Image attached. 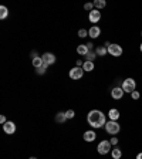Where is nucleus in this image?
Wrapping results in <instances>:
<instances>
[{
    "mask_svg": "<svg viewBox=\"0 0 142 159\" xmlns=\"http://www.w3.org/2000/svg\"><path fill=\"white\" fill-rule=\"evenodd\" d=\"M87 121L93 128H101V126H105L107 121H105V114L99 109H93L89 111L88 115H87Z\"/></svg>",
    "mask_w": 142,
    "mask_h": 159,
    "instance_id": "nucleus-1",
    "label": "nucleus"
},
{
    "mask_svg": "<svg viewBox=\"0 0 142 159\" xmlns=\"http://www.w3.org/2000/svg\"><path fill=\"white\" fill-rule=\"evenodd\" d=\"M135 88H136V83H135V80H134V78H126V80H124V83H122L124 93L132 94L134 91H135Z\"/></svg>",
    "mask_w": 142,
    "mask_h": 159,
    "instance_id": "nucleus-2",
    "label": "nucleus"
},
{
    "mask_svg": "<svg viewBox=\"0 0 142 159\" xmlns=\"http://www.w3.org/2000/svg\"><path fill=\"white\" fill-rule=\"evenodd\" d=\"M119 129H121V126H119V124L117 122V121H111V119H109L108 122L105 124V131L108 134H111V135H115V134H118Z\"/></svg>",
    "mask_w": 142,
    "mask_h": 159,
    "instance_id": "nucleus-3",
    "label": "nucleus"
},
{
    "mask_svg": "<svg viewBox=\"0 0 142 159\" xmlns=\"http://www.w3.org/2000/svg\"><path fill=\"white\" fill-rule=\"evenodd\" d=\"M97 151H98L99 155H107L111 151V142L109 141H101L97 146Z\"/></svg>",
    "mask_w": 142,
    "mask_h": 159,
    "instance_id": "nucleus-4",
    "label": "nucleus"
},
{
    "mask_svg": "<svg viewBox=\"0 0 142 159\" xmlns=\"http://www.w3.org/2000/svg\"><path fill=\"white\" fill-rule=\"evenodd\" d=\"M107 48H108V53L111 54L112 57L122 56V47L119 46V44H109Z\"/></svg>",
    "mask_w": 142,
    "mask_h": 159,
    "instance_id": "nucleus-5",
    "label": "nucleus"
},
{
    "mask_svg": "<svg viewBox=\"0 0 142 159\" xmlns=\"http://www.w3.org/2000/svg\"><path fill=\"white\" fill-rule=\"evenodd\" d=\"M84 75V70L81 67H74L70 70V78L71 80H81Z\"/></svg>",
    "mask_w": 142,
    "mask_h": 159,
    "instance_id": "nucleus-6",
    "label": "nucleus"
},
{
    "mask_svg": "<svg viewBox=\"0 0 142 159\" xmlns=\"http://www.w3.org/2000/svg\"><path fill=\"white\" fill-rule=\"evenodd\" d=\"M99 19H101V11L97 9H94L93 11H89L88 14V20L91 21V23H98Z\"/></svg>",
    "mask_w": 142,
    "mask_h": 159,
    "instance_id": "nucleus-7",
    "label": "nucleus"
},
{
    "mask_svg": "<svg viewBox=\"0 0 142 159\" xmlns=\"http://www.w3.org/2000/svg\"><path fill=\"white\" fill-rule=\"evenodd\" d=\"M3 131L6 134H9V135L14 134V132H16V124H14L13 121H7V122L3 125Z\"/></svg>",
    "mask_w": 142,
    "mask_h": 159,
    "instance_id": "nucleus-8",
    "label": "nucleus"
},
{
    "mask_svg": "<svg viewBox=\"0 0 142 159\" xmlns=\"http://www.w3.org/2000/svg\"><path fill=\"white\" fill-rule=\"evenodd\" d=\"M124 94H125V93H124L122 87H115V88L111 89V97H112L114 99H121Z\"/></svg>",
    "mask_w": 142,
    "mask_h": 159,
    "instance_id": "nucleus-9",
    "label": "nucleus"
},
{
    "mask_svg": "<svg viewBox=\"0 0 142 159\" xmlns=\"http://www.w3.org/2000/svg\"><path fill=\"white\" fill-rule=\"evenodd\" d=\"M41 58H43V63H46L47 66L56 63V56H54L53 53H44L43 56H41Z\"/></svg>",
    "mask_w": 142,
    "mask_h": 159,
    "instance_id": "nucleus-10",
    "label": "nucleus"
},
{
    "mask_svg": "<svg viewBox=\"0 0 142 159\" xmlns=\"http://www.w3.org/2000/svg\"><path fill=\"white\" fill-rule=\"evenodd\" d=\"M99 34H101V29H99L98 26H93L88 30V36L91 37V39H97Z\"/></svg>",
    "mask_w": 142,
    "mask_h": 159,
    "instance_id": "nucleus-11",
    "label": "nucleus"
},
{
    "mask_svg": "<svg viewBox=\"0 0 142 159\" xmlns=\"http://www.w3.org/2000/svg\"><path fill=\"white\" fill-rule=\"evenodd\" d=\"M83 138H84V141H87V142H93V141H95L97 135H95L94 131H85L84 135H83Z\"/></svg>",
    "mask_w": 142,
    "mask_h": 159,
    "instance_id": "nucleus-12",
    "label": "nucleus"
},
{
    "mask_svg": "<svg viewBox=\"0 0 142 159\" xmlns=\"http://www.w3.org/2000/svg\"><path fill=\"white\" fill-rule=\"evenodd\" d=\"M119 115H121V114H119V111L117 108H111L108 111V116L111 121H117V119L119 118Z\"/></svg>",
    "mask_w": 142,
    "mask_h": 159,
    "instance_id": "nucleus-13",
    "label": "nucleus"
},
{
    "mask_svg": "<svg viewBox=\"0 0 142 159\" xmlns=\"http://www.w3.org/2000/svg\"><path fill=\"white\" fill-rule=\"evenodd\" d=\"M89 51V48L87 47V44H80L78 47H77V53L80 54V56H84L85 57V54Z\"/></svg>",
    "mask_w": 142,
    "mask_h": 159,
    "instance_id": "nucleus-14",
    "label": "nucleus"
},
{
    "mask_svg": "<svg viewBox=\"0 0 142 159\" xmlns=\"http://www.w3.org/2000/svg\"><path fill=\"white\" fill-rule=\"evenodd\" d=\"M107 53H108V48H107L105 46H99V47H97L95 48V54L97 56H99V57H104Z\"/></svg>",
    "mask_w": 142,
    "mask_h": 159,
    "instance_id": "nucleus-15",
    "label": "nucleus"
},
{
    "mask_svg": "<svg viewBox=\"0 0 142 159\" xmlns=\"http://www.w3.org/2000/svg\"><path fill=\"white\" fill-rule=\"evenodd\" d=\"M111 156H112V159H121V156H122V151L119 148H114L112 151H111Z\"/></svg>",
    "mask_w": 142,
    "mask_h": 159,
    "instance_id": "nucleus-16",
    "label": "nucleus"
},
{
    "mask_svg": "<svg viewBox=\"0 0 142 159\" xmlns=\"http://www.w3.org/2000/svg\"><path fill=\"white\" fill-rule=\"evenodd\" d=\"M94 68H95V67H94L93 61H84V64H83V70H84V71H93Z\"/></svg>",
    "mask_w": 142,
    "mask_h": 159,
    "instance_id": "nucleus-17",
    "label": "nucleus"
},
{
    "mask_svg": "<svg viewBox=\"0 0 142 159\" xmlns=\"http://www.w3.org/2000/svg\"><path fill=\"white\" fill-rule=\"evenodd\" d=\"M105 6H107V2H105V0H95V2H94V7H95L97 10L104 9Z\"/></svg>",
    "mask_w": 142,
    "mask_h": 159,
    "instance_id": "nucleus-18",
    "label": "nucleus"
},
{
    "mask_svg": "<svg viewBox=\"0 0 142 159\" xmlns=\"http://www.w3.org/2000/svg\"><path fill=\"white\" fill-rule=\"evenodd\" d=\"M56 121H57V122H60V124L66 122V121H67L66 112H58V114H57V115H56Z\"/></svg>",
    "mask_w": 142,
    "mask_h": 159,
    "instance_id": "nucleus-19",
    "label": "nucleus"
},
{
    "mask_svg": "<svg viewBox=\"0 0 142 159\" xmlns=\"http://www.w3.org/2000/svg\"><path fill=\"white\" fill-rule=\"evenodd\" d=\"M7 14H9V10H7L6 6H0V19L4 20L7 17Z\"/></svg>",
    "mask_w": 142,
    "mask_h": 159,
    "instance_id": "nucleus-20",
    "label": "nucleus"
},
{
    "mask_svg": "<svg viewBox=\"0 0 142 159\" xmlns=\"http://www.w3.org/2000/svg\"><path fill=\"white\" fill-rule=\"evenodd\" d=\"M95 51H93V50H89L88 53L85 54V61H94L95 60Z\"/></svg>",
    "mask_w": 142,
    "mask_h": 159,
    "instance_id": "nucleus-21",
    "label": "nucleus"
},
{
    "mask_svg": "<svg viewBox=\"0 0 142 159\" xmlns=\"http://www.w3.org/2000/svg\"><path fill=\"white\" fill-rule=\"evenodd\" d=\"M33 66L36 67V68L41 67L43 66V58H41V57H36V58H33Z\"/></svg>",
    "mask_w": 142,
    "mask_h": 159,
    "instance_id": "nucleus-22",
    "label": "nucleus"
},
{
    "mask_svg": "<svg viewBox=\"0 0 142 159\" xmlns=\"http://www.w3.org/2000/svg\"><path fill=\"white\" fill-rule=\"evenodd\" d=\"M47 67H48V66H47L46 63H43V66H41V67H39V68H36L37 74H44V73H46V70H47Z\"/></svg>",
    "mask_w": 142,
    "mask_h": 159,
    "instance_id": "nucleus-23",
    "label": "nucleus"
},
{
    "mask_svg": "<svg viewBox=\"0 0 142 159\" xmlns=\"http://www.w3.org/2000/svg\"><path fill=\"white\" fill-rule=\"evenodd\" d=\"M66 116H67V119H73L76 116V112H74L73 109H68V111H66Z\"/></svg>",
    "mask_w": 142,
    "mask_h": 159,
    "instance_id": "nucleus-24",
    "label": "nucleus"
},
{
    "mask_svg": "<svg viewBox=\"0 0 142 159\" xmlns=\"http://www.w3.org/2000/svg\"><path fill=\"white\" fill-rule=\"evenodd\" d=\"M93 7H94V3H85L84 4V9L85 10H88V11H93Z\"/></svg>",
    "mask_w": 142,
    "mask_h": 159,
    "instance_id": "nucleus-25",
    "label": "nucleus"
},
{
    "mask_svg": "<svg viewBox=\"0 0 142 159\" xmlns=\"http://www.w3.org/2000/svg\"><path fill=\"white\" fill-rule=\"evenodd\" d=\"M87 34H88V31H87L85 29H81V30L78 31V36L81 37V39H83V37H87Z\"/></svg>",
    "mask_w": 142,
    "mask_h": 159,
    "instance_id": "nucleus-26",
    "label": "nucleus"
},
{
    "mask_svg": "<svg viewBox=\"0 0 142 159\" xmlns=\"http://www.w3.org/2000/svg\"><path fill=\"white\" fill-rule=\"evenodd\" d=\"M139 97H141V94H139L138 91H136V89L134 91L132 94H131V98H132V99H139Z\"/></svg>",
    "mask_w": 142,
    "mask_h": 159,
    "instance_id": "nucleus-27",
    "label": "nucleus"
},
{
    "mask_svg": "<svg viewBox=\"0 0 142 159\" xmlns=\"http://www.w3.org/2000/svg\"><path fill=\"white\" fill-rule=\"evenodd\" d=\"M109 142H111V145H117V143H118V138H115V136H112Z\"/></svg>",
    "mask_w": 142,
    "mask_h": 159,
    "instance_id": "nucleus-28",
    "label": "nucleus"
},
{
    "mask_svg": "<svg viewBox=\"0 0 142 159\" xmlns=\"http://www.w3.org/2000/svg\"><path fill=\"white\" fill-rule=\"evenodd\" d=\"M0 122L3 124V125L7 122V119H6V116H4V115H2V116H0Z\"/></svg>",
    "mask_w": 142,
    "mask_h": 159,
    "instance_id": "nucleus-29",
    "label": "nucleus"
},
{
    "mask_svg": "<svg viewBox=\"0 0 142 159\" xmlns=\"http://www.w3.org/2000/svg\"><path fill=\"white\" fill-rule=\"evenodd\" d=\"M83 61H81V60H77V63H76V67H83Z\"/></svg>",
    "mask_w": 142,
    "mask_h": 159,
    "instance_id": "nucleus-30",
    "label": "nucleus"
},
{
    "mask_svg": "<svg viewBox=\"0 0 142 159\" xmlns=\"http://www.w3.org/2000/svg\"><path fill=\"white\" fill-rule=\"evenodd\" d=\"M31 56H33V58H36V57H39V56H37V53H36V51H33V53H31Z\"/></svg>",
    "mask_w": 142,
    "mask_h": 159,
    "instance_id": "nucleus-31",
    "label": "nucleus"
},
{
    "mask_svg": "<svg viewBox=\"0 0 142 159\" xmlns=\"http://www.w3.org/2000/svg\"><path fill=\"white\" fill-rule=\"evenodd\" d=\"M87 47H88V48L91 50V48H93V43H88V44H87Z\"/></svg>",
    "mask_w": 142,
    "mask_h": 159,
    "instance_id": "nucleus-32",
    "label": "nucleus"
},
{
    "mask_svg": "<svg viewBox=\"0 0 142 159\" xmlns=\"http://www.w3.org/2000/svg\"><path fill=\"white\" fill-rule=\"evenodd\" d=\"M136 159H142V152H141V153H138V155H136Z\"/></svg>",
    "mask_w": 142,
    "mask_h": 159,
    "instance_id": "nucleus-33",
    "label": "nucleus"
},
{
    "mask_svg": "<svg viewBox=\"0 0 142 159\" xmlns=\"http://www.w3.org/2000/svg\"><path fill=\"white\" fill-rule=\"evenodd\" d=\"M139 50H141V53H142V43H141V46H139Z\"/></svg>",
    "mask_w": 142,
    "mask_h": 159,
    "instance_id": "nucleus-34",
    "label": "nucleus"
},
{
    "mask_svg": "<svg viewBox=\"0 0 142 159\" xmlns=\"http://www.w3.org/2000/svg\"><path fill=\"white\" fill-rule=\"evenodd\" d=\"M29 159H37V158H34V156H31V158H29Z\"/></svg>",
    "mask_w": 142,
    "mask_h": 159,
    "instance_id": "nucleus-35",
    "label": "nucleus"
},
{
    "mask_svg": "<svg viewBox=\"0 0 142 159\" xmlns=\"http://www.w3.org/2000/svg\"><path fill=\"white\" fill-rule=\"evenodd\" d=\"M141 36H142V33H141Z\"/></svg>",
    "mask_w": 142,
    "mask_h": 159,
    "instance_id": "nucleus-36",
    "label": "nucleus"
}]
</instances>
